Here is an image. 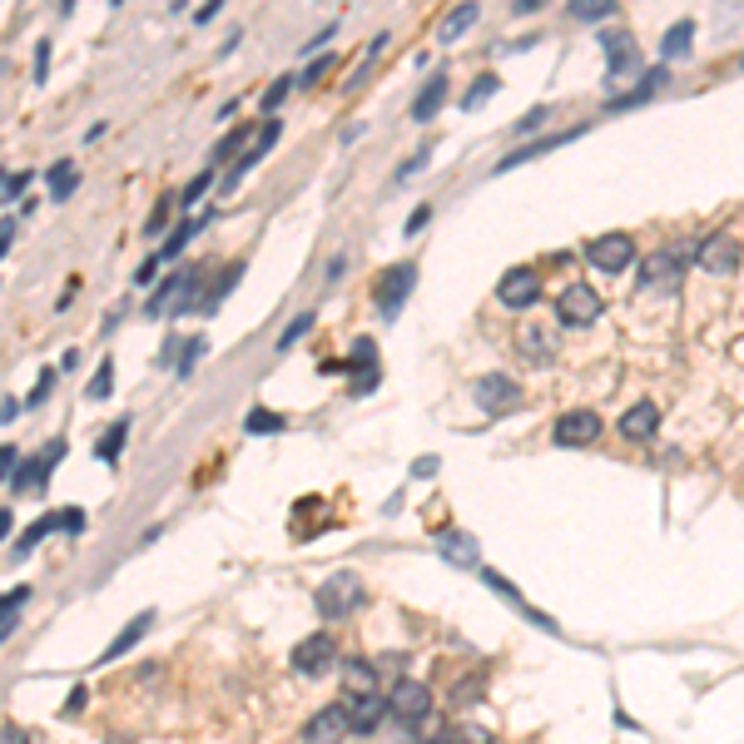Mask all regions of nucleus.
Returning <instances> with one entry per match:
<instances>
[{
  "mask_svg": "<svg viewBox=\"0 0 744 744\" xmlns=\"http://www.w3.org/2000/svg\"><path fill=\"white\" fill-rule=\"evenodd\" d=\"M690 259H695V248H685V244H665V248H656L646 259V269H640V283H646L650 293H670V288H680V279H685V269H690Z\"/></svg>",
  "mask_w": 744,
  "mask_h": 744,
  "instance_id": "f257e3e1",
  "label": "nucleus"
},
{
  "mask_svg": "<svg viewBox=\"0 0 744 744\" xmlns=\"http://www.w3.org/2000/svg\"><path fill=\"white\" fill-rule=\"evenodd\" d=\"M363 601H367V591L353 571H338L318 586V615H323V621H343V615H353Z\"/></svg>",
  "mask_w": 744,
  "mask_h": 744,
  "instance_id": "f03ea898",
  "label": "nucleus"
},
{
  "mask_svg": "<svg viewBox=\"0 0 744 744\" xmlns=\"http://www.w3.org/2000/svg\"><path fill=\"white\" fill-rule=\"evenodd\" d=\"M601 318V293L591 288V283H566L562 298H556V323L566 328H586Z\"/></svg>",
  "mask_w": 744,
  "mask_h": 744,
  "instance_id": "7ed1b4c3",
  "label": "nucleus"
},
{
  "mask_svg": "<svg viewBox=\"0 0 744 744\" xmlns=\"http://www.w3.org/2000/svg\"><path fill=\"white\" fill-rule=\"evenodd\" d=\"M412 283H417V263H392L388 273L378 279V314L382 318H398L402 314V303H408V293H412Z\"/></svg>",
  "mask_w": 744,
  "mask_h": 744,
  "instance_id": "20e7f679",
  "label": "nucleus"
},
{
  "mask_svg": "<svg viewBox=\"0 0 744 744\" xmlns=\"http://www.w3.org/2000/svg\"><path fill=\"white\" fill-rule=\"evenodd\" d=\"M50 531H70V536H80V531H85V511H80V507H66V511H45V517L35 521V527L25 531L21 541H15V556H31V551L40 546V541L50 536Z\"/></svg>",
  "mask_w": 744,
  "mask_h": 744,
  "instance_id": "39448f33",
  "label": "nucleus"
},
{
  "mask_svg": "<svg viewBox=\"0 0 744 744\" xmlns=\"http://www.w3.org/2000/svg\"><path fill=\"white\" fill-rule=\"evenodd\" d=\"M541 298V279H536V269H527V263H521V269H507L501 273V283H496V303H501V308H531V303Z\"/></svg>",
  "mask_w": 744,
  "mask_h": 744,
  "instance_id": "423d86ee",
  "label": "nucleus"
},
{
  "mask_svg": "<svg viewBox=\"0 0 744 744\" xmlns=\"http://www.w3.org/2000/svg\"><path fill=\"white\" fill-rule=\"evenodd\" d=\"M586 259H591L595 269H605V273H621V269L636 263V244H630V234H601V238L586 244Z\"/></svg>",
  "mask_w": 744,
  "mask_h": 744,
  "instance_id": "0eeeda50",
  "label": "nucleus"
},
{
  "mask_svg": "<svg viewBox=\"0 0 744 744\" xmlns=\"http://www.w3.org/2000/svg\"><path fill=\"white\" fill-rule=\"evenodd\" d=\"M427 710H432V690L422 680H398V685H392L388 715H398L402 724H417V720H427Z\"/></svg>",
  "mask_w": 744,
  "mask_h": 744,
  "instance_id": "6e6552de",
  "label": "nucleus"
},
{
  "mask_svg": "<svg viewBox=\"0 0 744 744\" xmlns=\"http://www.w3.org/2000/svg\"><path fill=\"white\" fill-rule=\"evenodd\" d=\"M194 293H199V269H179L174 279H164V288L150 298V318L169 314V308H194Z\"/></svg>",
  "mask_w": 744,
  "mask_h": 744,
  "instance_id": "1a4fd4ad",
  "label": "nucleus"
},
{
  "mask_svg": "<svg viewBox=\"0 0 744 744\" xmlns=\"http://www.w3.org/2000/svg\"><path fill=\"white\" fill-rule=\"evenodd\" d=\"M551 437H556L562 447H591L595 437H601V417H595L591 408L562 412V417H556V427H551Z\"/></svg>",
  "mask_w": 744,
  "mask_h": 744,
  "instance_id": "9d476101",
  "label": "nucleus"
},
{
  "mask_svg": "<svg viewBox=\"0 0 744 744\" xmlns=\"http://www.w3.org/2000/svg\"><path fill=\"white\" fill-rule=\"evenodd\" d=\"M60 457H66V442H60V437H55V442H45L40 452L35 457H25L21 462V472H15V492H45V476H50V467L60 462Z\"/></svg>",
  "mask_w": 744,
  "mask_h": 744,
  "instance_id": "9b49d317",
  "label": "nucleus"
},
{
  "mask_svg": "<svg viewBox=\"0 0 744 744\" xmlns=\"http://www.w3.org/2000/svg\"><path fill=\"white\" fill-rule=\"evenodd\" d=\"M333 660H338L333 636H308V640H298V650H293V670H298V675H323Z\"/></svg>",
  "mask_w": 744,
  "mask_h": 744,
  "instance_id": "f8f14e48",
  "label": "nucleus"
},
{
  "mask_svg": "<svg viewBox=\"0 0 744 744\" xmlns=\"http://www.w3.org/2000/svg\"><path fill=\"white\" fill-rule=\"evenodd\" d=\"M476 402H482L486 412H511L521 402V388L507 378V373H486V378H476Z\"/></svg>",
  "mask_w": 744,
  "mask_h": 744,
  "instance_id": "ddd939ff",
  "label": "nucleus"
},
{
  "mask_svg": "<svg viewBox=\"0 0 744 744\" xmlns=\"http://www.w3.org/2000/svg\"><path fill=\"white\" fill-rule=\"evenodd\" d=\"M695 263H700L705 273H734V263H740V244H734L730 234H710L705 244H695Z\"/></svg>",
  "mask_w": 744,
  "mask_h": 744,
  "instance_id": "4468645a",
  "label": "nucleus"
},
{
  "mask_svg": "<svg viewBox=\"0 0 744 744\" xmlns=\"http://www.w3.org/2000/svg\"><path fill=\"white\" fill-rule=\"evenodd\" d=\"M343 710H347V724H353V734H373V730L382 724V715H388V700H382L378 690H373V695H347Z\"/></svg>",
  "mask_w": 744,
  "mask_h": 744,
  "instance_id": "2eb2a0df",
  "label": "nucleus"
},
{
  "mask_svg": "<svg viewBox=\"0 0 744 744\" xmlns=\"http://www.w3.org/2000/svg\"><path fill=\"white\" fill-rule=\"evenodd\" d=\"M343 734H353V724H347V710H343V705H328V710L314 715V724L303 730V740H308V744H338Z\"/></svg>",
  "mask_w": 744,
  "mask_h": 744,
  "instance_id": "dca6fc26",
  "label": "nucleus"
},
{
  "mask_svg": "<svg viewBox=\"0 0 744 744\" xmlns=\"http://www.w3.org/2000/svg\"><path fill=\"white\" fill-rule=\"evenodd\" d=\"M605 70H611V80H621V75H630V70L640 66V45L630 40L626 31L621 35H605Z\"/></svg>",
  "mask_w": 744,
  "mask_h": 744,
  "instance_id": "f3484780",
  "label": "nucleus"
},
{
  "mask_svg": "<svg viewBox=\"0 0 744 744\" xmlns=\"http://www.w3.org/2000/svg\"><path fill=\"white\" fill-rule=\"evenodd\" d=\"M517 347L531 357V363H551V357H556V328L551 323H521Z\"/></svg>",
  "mask_w": 744,
  "mask_h": 744,
  "instance_id": "a211bd4d",
  "label": "nucleus"
},
{
  "mask_svg": "<svg viewBox=\"0 0 744 744\" xmlns=\"http://www.w3.org/2000/svg\"><path fill=\"white\" fill-rule=\"evenodd\" d=\"M656 427H660V408H656V402H636V408L621 412V437H630V442L656 437Z\"/></svg>",
  "mask_w": 744,
  "mask_h": 744,
  "instance_id": "6ab92c4d",
  "label": "nucleus"
},
{
  "mask_svg": "<svg viewBox=\"0 0 744 744\" xmlns=\"http://www.w3.org/2000/svg\"><path fill=\"white\" fill-rule=\"evenodd\" d=\"M447 85H452V80H447L442 70H437V75H432L427 85H422V95L412 99V119H417V125H427V119L437 115V109H442V99H447Z\"/></svg>",
  "mask_w": 744,
  "mask_h": 744,
  "instance_id": "aec40b11",
  "label": "nucleus"
},
{
  "mask_svg": "<svg viewBox=\"0 0 744 744\" xmlns=\"http://www.w3.org/2000/svg\"><path fill=\"white\" fill-rule=\"evenodd\" d=\"M437 546H442V556L452 566H476L482 562V551H476V541L467 536V531H437Z\"/></svg>",
  "mask_w": 744,
  "mask_h": 744,
  "instance_id": "412c9836",
  "label": "nucleus"
},
{
  "mask_svg": "<svg viewBox=\"0 0 744 744\" xmlns=\"http://www.w3.org/2000/svg\"><path fill=\"white\" fill-rule=\"evenodd\" d=\"M660 85H665V66L646 70V75H640V85L630 90V95H611V99H605V109H636V105H646V99L656 95Z\"/></svg>",
  "mask_w": 744,
  "mask_h": 744,
  "instance_id": "4be33fe9",
  "label": "nucleus"
},
{
  "mask_svg": "<svg viewBox=\"0 0 744 744\" xmlns=\"http://www.w3.org/2000/svg\"><path fill=\"white\" fill-rule=\"evenodd\" d=\"M150 626H154V611L134 615L130 626H125V630H119V636H115V646H109L105 656H99V665H109V660H119V656H125V650H134V646H140V640H144V630H150Z\"/></svg>",
  "mask_w": 744,
  "mask_h": 744,
  "instance_id": "5701e85b",
  "label": "nucleus"
},
{
  "mask_svg": "<svg viewBox=\"0 0 744 744\" xmlns=\"http://www.w3.org/2000/svg\"><path fill=\"white\" fill-rule=\"evenodd\" d=\"M482 581H486V586H492V591H496V595H507V601H511V605H517V611H521V615H527V621H536V626H541V630H556V626H551V621H546V615H536V611H531V605H527V601H521V591H517V586H511V581H507V576H496V571H482Z\"/></svg>",
  "mask_w": 744,
  "mask_h": 744,
  "instance_id": "b1692460",
  "label": "nucleus"
},
{
  "mask_svg": "<svg viewBox=\"0 0 744 744\" xmlns=\"http://www.w3.org/2000/svg\"><path fill=\"white\" fill-rule=\"evenodd\" d=\"M690 40H695V21H675L665 31V40H660V60H680L690 50Z\"/></svg>",
  "mask_w": 744,
  "mask_h": 744,
  "instance_id": "393cba45",
  "label": "nucleus"
},
{
  "mask_svg": "<svg viewBox=\"0 0 744 744\" xmlns=\"http://www.w3.org/2000/svg\"><path fill=\"white\" fill-rule=\"evenodd\" d=\"M273 140H279V125H273V119H269V125H263V134H259V144H253V150H248L244 160L234 164V174H228V184H238V179H244V174H248V169H253V164L263 160V150H269Z\"/></svg>",
  "mask_w": 744,
  "mask_h": 744,
  "instance_id": "a878e982",
  "label": "nucleus"
},
{
  "mask_svg": "<svg viewBox=\"0 0 744 744\" xmlns=\"http://www.w3.org/2000/svg\"><path fill=\"white\" fill-rule=\"evenodd\" d=\"M209 219H214V214H199V219H189V224H179V228H174V234H169V244H164L160 253H154V259H160V263H164V259H179V248L189 244V238H194L199 228L209 224Z\"/></svg>",
  "mask_w": 744,
  "mask_h": 744,
  "instance_id": "bb28decb",
  "label": "nucleus"
},
{
  "mask_svg": "<svg viewBox=\"0 0 744 744\" xmlns=\"http://www.w3.org/2000/svg\"><path fill=\"white\" fill-rule=\"evenodd\" d=\"M347 695H373L378 690V670L367 665V660H347Z\"/></svg>",
  "mask_w": 744,
  "mask_h": 744,
  "instance_id": "cd10ccee",
  "label": "nucleus"
},
{
  "mask_svg": "<svg viewBox=\"0 0 744 744\" xmlns=\"http://www.w3.org/2000/svg\"><path fill=\"white\" fill-rule=\"evenodd\" d=\"M125 437H130V417H119L115 427L105 432L95 442V457H105V462H119V452H125Z\"/></svg>",
  "mask_w": 744,
  "mask_h": 744,
  "instance_id": "c85d7f7f",
  "label": "nucleus"
},
{
  "mask_svg": "<svg viewBox=\"0 0 744 744\" xmlns=\"http://www.w3.org/2000/svg\"><path fill=\"white\" fill-rule=\"evenodd\" d=\"M427 744H492V734L476 730V724H447V730L432 734Z\"/></svg>",
  "mask_w": 744,
  "mask_h": 744,
  "instance_id": "c756f323",
  "label": "nucleus"
},
{
  "mask_svg": "<svg viewBox=\"0 0 744 744\" xmlns=\"http://www.w3.org/2000/svg\"><path fill=\"white\" fill-rule=\"evenodd\" d=\"M476 15H482V5H462V11H452V15L442 21V40H457L462 31H472Z\"/></svg>",
  "mask_w": 744,
  "mask_h": 744,
  "instance_id": "7c9ffc66",
  "label": "nucleus"
},
{
  "mask_svg": "<svg viewBox=\"0 0 744 744\" xmlns=\"http://www.w3.org/2000/svg\"><path fill=\"white\" fill-rule=\"evenodd\" d=\"M496 85H501V80H496V75H476V80H472V90H467V95H462V109H482L486 99L496 95Z\"/></svg>",
  "mask_w": 744,
  "mask_h": 744,
  "instance_id": "2f4dec72",
  "label": "nucleus"
},
{
  "mask_svg": "<svg viewBox=\"0 0 744 744\" xmlns=\"http://www.w3.org/2000/svg\"><path fill=\"white\" fill-rule=\"evenodd\" d=\"M25 601H31V591H25V586L5 591V605H0V630H5V636L15 630V615H21V605H25Z\"/></svg>",
  "mask_w": 744,
  "mask_h": 744,
  "instance_id": "473e14b6",
  "label": "nucleus"
},
{
  "mask_svg": "<svg viewBox=\"0 0 744 744\" xmlns=\"http://www.w3.org/2000/svg\"><path fill=\"white\" fill-rule=\"evenodd\" d=\"M75 184H80V174L70 169L66 160H60V164L50 169V189H55V199H70V194H75Z\"/></svg>",
  "mask_w": 744,
  "mask_h": 744,
  "instance_id": "72a5a7b5",
  "label": "nucleus"
},
{
  "mask_svg": "<svg viewBox=\"0 0 744 744\" xmlns=\"http://www.w3.org/2000/svg\"><path fill=\"white\" fill-rule=\"evenodd\" d=\"M571 15L576 21H605V15H615V0H576Z\"/></svg>",
  "mask_w": 744,
  "mask_h": 744,
  "instance_id": "f704fd0d",
  "label": "nucleus"
},
{
  "mask_svg": "<svg viewBox=\"0 0 744 744\" xmlns=\"http://www.w3.org/2000/svg\"><path fill=\"white\" fill-rule=\"evenodd\" d=\"M109 388H115V367L99 363V373L90 378V402H105V398H109Z\"/></svg>",
  "mask_w": 744,
  "mask_h": 744,
  "instance_id": "c9c22d12",
  "label": "nucleus"
},
{
  "mask_svg": "<svg viewBox=\"0 0 744 744\" xmlns=\"http://www.w3.org/2000/svg\"><path fill=\"white\" fill-rule=\"evenodd\" d=\"M238 279H244V263H228L224 283H219V288H214V293H209V298H204V308H219V303H224V298H228V288H234V283H238Z\"/></svg>",
  "mask_w": 744,
  "mask_h": 744,
  "instance_id": "e433bc0d",
  "label": "nucleus"
},
{
  "mask_svg": "<svg viewBox=\"0 0 744 744\" xmlns=\"http://www.w3.org/2000/svg\"><path fill=\"white\" fill-rule=\"evenodd\" d=\"M244 427H248V432H279L283 417H279V412H259V408H253V412L244 417Z\"/></svg>",
  "mask_w": 744,
  "mask_h": 744,
  "instance_id": "4c0bfd02",
  "label": "nucleus"
},
{
  "mask_svg": "<svg viewBox=\"0 0 744 744\" xmlns=\"http://www.w3.org/2000/svg\"><path fill=\"white\" fill-rule=\"evenodd\" d=\"M308 328H314V314H298V318H293V323H288V328H283L279 347H293V343H298V338H303V333H308Z\"/></svg>",
  "mask_w": 744,
  "mask_h": 744,
  "instance_id": "58836bf2",
  "label": "nucleus"
},
{
  "mask_svg": "<svg viewBox=\"0 0 744 744\" xmlns=\"http://www.w3.org/2000/svg\"><path fill=\"white\" fill-rule=\"evenodd\" d=\"M546 115H551L546 105H536V109H531V115H521V119H517V134H536L541 125H546Z\"/></svg>",
  "mask_w": 744,
  "mask_h": 744,
  "instance_id": "ea45409f",
  "label": "nucleus"
},
{
  "mask_svg": "<svg viewBox=\"0 0 744 744\" xmlns=\"http://www.w3.org/2000/svg\"><path fill=\"white\" fill-rule=\"evenodd\" d=\"M204 338H194V343H189V347H184V363H179V378H189V373H194V363H199V357H204Z\"/></svg>",
  "mask_w": 744,
  "mask_h": 744,
  "instance_id": "a19ab883",
  "label": "nucleus"
},
{
  "mask_svg": "<svg viewBox=\"0 0 744 744\" xmlns=\"http://www.w3.org/2000/svg\"><path fill=\"white\" fill-rule=\"evenodd\" d=\"M244 140H248V125H238V130L228 134V140H224V144H219V150H214V164H224L228 154H234V150H238V144H244Z\"/></svg>",
  "mask_w": 744,
  "mask_h": 744,
  "instance_id": "79ce46f5",
  "label": "nucleus"
},
{
  "mask_svg": "<svg viewBox=\"0 0 744 744\" xmlns=\"http://www.w3.org/2000/svg\"><path fill=\"white\" fill-rule=\"evenodd\" d=\"M209 179H214V169H204V174H199L194 184H189V189H184V194H179V209H189V204H194V199H199V194H204V189H209Z\"/></svg>",
  "mask_w": 744,
  "mask_h": 744,
  "instance_id": "37998d69",
  "label": "nucleus"
},
{
  "mask_svg": "<svg viewBox=\"0 0 744 744\" xmlns=\"http://www.w3.org/2000/svg\"><path fill=\"white\" fill-rule=\"evenodd\" d=\"M174 209H179V199H160V209H154V214H150V224H144V228H150V234H160V228H164V219H169Z\"/></svg>",
  "mask_w": 744,
  "mask_h": 744,
  "instance_id": "c03bdc74",
  "label": "nucleus"
},
{
  "mask_svg": "<svg viewBox=\"0 0 744 744\" xmlns=\"http://www.w3.org/2000/svg\"><path fill=\"white\" fill-rule=\"evenodd\" d=\"M293 85H298V80H273V90L263 95V109H279V105H283V95H288Z\"/></svg>",
  "mask_w": 744,
  "mask_h": 744,
  "instance_id": "a18cd8bd",
  "label": "nucleus"
},
{
  "mask_svg": "<svg viewBox=\"0 0 744 744\" xmlns=\"http://www.w3.org/2000/svg\"><path fill=\"white\" fill-rule=\"evenodd\" d=\"M328 66H333V55H318L314 66H308V70H303V75H298V85H314V80H318V75H323V70H328Z\"/></svg>",
  "mask_w": 744,
  "mask_h": 744,
  "instance_id": "49530a36",
  "label": "nucleus"
},
{
  "mask_svg": "<svg viewBox=\"0 0 744 744\" xmlns=\"http://www.w3.org/2000/svg\"><path fill=\"white\" fill-rule=\"evenodd\" d=\"M25 184H31V174H5V204H15V199H21Z\"/></svg>",
  "mask_w": 744,
  "mask_h": 744,
  "instance_id": "de8ad7c7",
  "label": "nucleus"
},
{
  "mask_svg": "<svg viewBox=\"0 0 744 744\" xmlns=\"http://www.w3.org/2000/svg\"><path fill=\"white\" fill-rule=\"evenodd\" d=\"M432 160V150H417V154H412V160L408 164H402V169H398V179H412V174H417L422 169V164H427Z\"/></svg>",
  "mask_w": 744,
  "mask_h": 744,
  "instance_id": "09e8293b",
  "label": "nucleus"
},
{
  "mask_svg": "<svg viewBox=\"0 0 744 744\" xmlns=\"http://www.w3.org/2000/svg\"><path fill=\"white\" fill-rule=\"evenodd\" d=\"M45 66H50V40L35 45V80H45Z\"/></svg>",
  "mask_w": 744,
  "mask_h": 744,
  "instance_id": "8fccbe9b",
  "label": "nucleus"
},
{
  "mask_svg": "<svg viewBox=\"0 0 744 744\" xmlns=\"http://www.w3.org/2000/svg\"><path fill=\"white\" fill-rule=\"evenodd\" d=\"M50 382H55V373H45V378H40V382H35V392H31V398H25V408H35V402H40V398H45V392H50Z\"/></svg>",
  "mask_w": 744,
  "mask_h": 744,
  "instance_id": "3c124183",
  "label": "nucleus"
},
{
  "mask_svg": "<svg viewBox=\"0 0 744 744\" xmlns=\"http://www.w3.org/2000/svg\"><path fill=\"white\" fill-rule=\"evenodd\" d=\"M432 472H437V457H422V462L412 467V476H432Z\"/></svg>",
  "mask_w": 744,
  "mask_h": 744,
  "instance_id": "603ef678",
  "label": "nucleus"
},
{
  "mask_svg": "<svg viewBox=\"0 0 744 744\" xmlns=\"http://www.w3.org/2000/svg\"><path fill=\"white\" fill-rule=\"evenodd\" d=\"M427 219H432V209H417V214H412V219H408V234H417V228H422V224H427Z\"/></svg>",
  "mask_w": 744,
  "mask_h": 744,
  "instance_id": "864d4df0",
  "label": "nucleus"
},
{
  "mask_svg": "<svg viewBox=\"0 0 744 744\" xmlns=\"http://www.w3.org/2000/svg\"><path fill=\"white\" fill-rule=\"evenodd\" d=\"M5 744H25V734H21V724L15 720H5Z\"/></svg>",
  "mask_w": 744,
  "mask_h": 744,
  "instance_id": "5fc2aeb1",
  "label": "nucleus"
},
{
  "mask_svg": "<svg viewBox=\"0 0 744 744\" xmlns=\"http://www.w3.org/2000/svg\"><path fill=\"white\" fill-rule=\"evenodd\" d=\"M0 462H5V482H15V447H5V457H0Z\"/></svg>",
  "mask_w": 744,
  "mask_h": 744,
  "instance_id": "6e6d98bb",
  "label": "nucleus"
},
{
  "mask_svg": "<svg viewBox=\"0 0 744 744\" xmlns=\"http://www.w3.org/2000/svg\"><path fill=\"white\" fill-rule=\"evenodd\" d=\"M740 70H744V60H740Z\"/></svg>",
  "mask_w": 744,
  "mask_h": 744,
  "instance_id": "4d7b16f0",
  "label": "nucleus"
}]
</instances>
